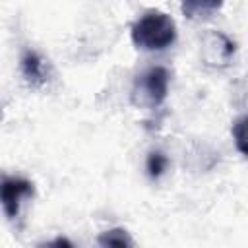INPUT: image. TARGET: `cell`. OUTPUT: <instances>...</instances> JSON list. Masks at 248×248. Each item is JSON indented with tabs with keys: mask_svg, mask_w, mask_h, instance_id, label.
Wrapping results in <instances>:
<instances>
[{
	"mask_svg": "<svg viewBox=\"0 0 248 248\" xmlns=\"http://www.w3.org/2000/svg\"><path fill=\"white\" fill-rule=\"evenodd\" d=\"M167 165H169V159L161 151H151L145 159V170H147L149 178H153V180H157L167 170Z\"/></svg>",
	"mask_w": 248,
	"mask_h": 248,
	"instance_id": "obj_8",
	"label": "cell"
},
{
	"mask_svg": "<svg viewBox=\"0 0 248 248\" xmlns=\"http://www.w3.org/2000/svg\"><path fill=\"white\" fill-rule=\"evenodd\" d=\"M21 74L23 79L31 85V87H41L46 81V70H45V60L35 52V50H25L21 60Z\"/></svg>",
	"mask_w": 248,
	"mask_h": 248,
	"instance_id": "obj_5",
	"label": "cell"
},
{
	"mask_svg": "<svg viewBox=\"0 0 248 248\" xmlns=\"http://www.w3.org/2000/svg\"><path fill=\"white\" fill-rule=\"evenodd\" d=\"M232 140L240 155H246V116H238L232 124Z\"/></svg>",
	"mask_w": 248,
	"mask_h": 248,
	"instance_id": "obj_9",
	"label": "cell"
},
{
	"mask_svg": "<svg viewBox=\"0 0 248 248\" xmlns=\"http://www.w3.org/2000/svg\"><path fill=\"white\" fill-rule=\"evenodd\" d=\"M169 70L163 66H153L141 76L136 78L132 91H130V101L138 108H157L165 103L167 93H169Z\"/></svg>",
	"mask_w": 248,
	"mask_h": 248,
	"instance_id": "obj_2",
	"label": "cell"
},
{
	"mask_svg": "<svg viewBox=\"0 0 248 248\" xmlns=\"http://www.w3.org/2000/svg\"><path fill=\"white\" fill-rule=\"evenodd\" d=\"M236 45L221 31H207L202 37V58L205 66L225 68L234 56Z\"/></svg>",
	"mask_w": 248,
	"mask_h": 248,
	"instance_id": "obj_3",
	"label": "cell"
},
{
	"mask_svg": "<svg viewBox=\"0 0 248 248\" xmlns=\"http://www.w3.org/2000/svg\"><path fill=\"white\" fill-rule=\"evenodd\" d=\"M221 6L223 0H182L180 10L188 19H205L211 17Z\"/></svg>",
	"mask_w": 248,
	"mask_h": 248,
	"instance_id": "obj_6",
	"label": "cell"
},
{
	"mask_svg": "<svg viewBox=\"0 0 248 248\" xmlns=\"http://www.w3.org/2000/svg\"><path fill=\"white\" fill-rule=\"evenodd\" d=\"M99 246H110V248H128L134 246V240L130 238V234L124 229H110L99 234L97 238Z\"/></svg>",
	"mask_w": 248,
	"mask_h": 248,
	"instance_id": "obj_7",
	"label": "cell"
},
{
	"mask_svg": "<svg viewBox=\"0 0 248 248\" xmlns=\"http://www.w3.org/2000/svg\"><path fill=\"white\" fill-rule=\"evenodd\" d=\"M33 194V182L21 176H4L0 180V205L8 219H16L19 215L23 200Z\"/></svg>",
	"mask_w": 248,
	"mask_h": 248,
	"instance_id": "obj_4",
	"label": "cell"
},
{
	"mask_svg": "<svg viewBox=\"0 0 248 248\" xmlns=\"http://www.w3.org/2000/svg\"><path fill=\"white\" fill-rule=\"evenodd\" d=\"M130 37L141 50H165L176 41V25L169 14L149 10L132 25Z\"/></svg>",
	"mask_w": 248,
	"mask_h": 248,
	"instance_id": "obj_1",
	"label": "cell"
},
{
	"mask_svg": "<svg viewBox=\"0 0 248 248\" xmlns=\"http://www.w3.org/2000/svg\"><path fill=\"white\" fill-rule=\"evenodd\" d=\"M48 244H52V246H72V242H70L68 238H54V240L48 242Z\"/></svg>",
	"mask_w": 248,
	"mask_h": 248,
	"instance_id": "obj_10",
	"label": "cell"
}]
</instances>
